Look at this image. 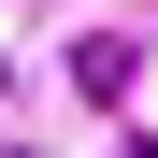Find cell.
<instances>
[{
  "label": "cell",
  "mask_w": 158,
  "mask_h": 158,
  "mask_svg": "<svg viewBox=\"0 0 158 158\" xmlns=\"http://www.w3.org/2000/svg\"><path fill=\"white\" fill-rule=\"evenodd\" d=\"M0 86H15V58H0Z\"/></svg>",
  "instance_id": "cell-1"
}]
</instances>
